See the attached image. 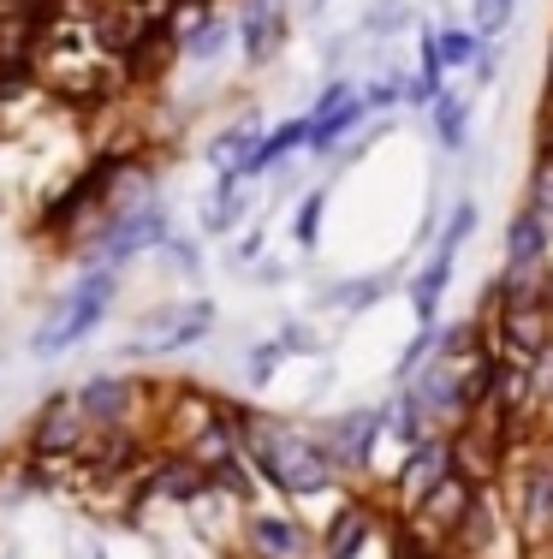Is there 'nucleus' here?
Wrapping results in <instances>:
<instances>
[{
	"mask_svg": "<svg viewBox=\"0 0 553 559\" xmlns=\"http://www.w3.org/2000/svg\"><path fill=\"white\" fill-rule=\"evenodd\" d=\"M304 143H310V114H298V119H286V126L262 131L256 150H250L232 173H239V179L250 185V179H262V173H274V167L286 162V155H292V150H304Z\"/></svg>",
	"mask_w": 553,
	"mask_h": 559,
	"instance_id": "ddd939ff",
	"label": "nucleus"
},
{
	"mask_svg": "<svg viewBox=\"0 0 553 559\" xmlns=\"http://www.w3.org/2000/svg\"><path fill=\"white\" fill-rule=\"evenodd\" d=\"M393 292V274H363V280H339V286H327V304L334 310H369L375 298H387Z\"/></svg>",
	"mask_w": 553,
	"mask_h": 559,
	"instance_id": "4be33fe9",
	"label": "nucleus"
},
{
	"mask_svg": "<svg viewBox=\"0 0 553 559\" xmlns=\"http://www.w3.org/2000/svg\"><path fill=\"white\" fill-rule=\"evenodd\" d=\"M477 221H482V215H477V203H458V209H453V221L441 226V245H434V250H446V257H458V245H465V238L477 233Z\"/></svg>",
	"mask_w": 553,
	"mask_h": 559,
	"instance_id": "bb28decb",
	"label": "nucleus"
},
{
	"mask_svg": "<svg viewBox=\"0 0 553 559\" xmlns=\"http://www.w3.org/2000/svg\"><path fill=\"white\" fill-rule=\"evenodd\" d=\"M0 12H31V19H55L60 0H0Z\"/></svg>",
	"mask_w": 553,
	"mask_h": 559,
	"instance_id": "c9c22d12",
	"label": "nucleus"
},
{
	"mask_svg": "<svg viewBox=\"0 0 553 559\" xmlns=\"http://www.w3.org/2000/svg\"><path fill=\"white\" fill-rule=\"evenodd\" d=\"M381 429H387V411H346V417H334L322 429V447L334 452L339 471H363Z\"/></svg>",
	"mask_w": 553,
	"mask_h": 559,
	"instance_id": "9b49d317",
	"label": "nucleus"
},
{
	"mask_svg": "<svg viewBox=\"0 0 553 559\" xmlns=\"http://www.w3.org/2000/svg\"><path fill=\"white\" fill-rule=\"evenodd\" d=\"M363 119H369V102H363V90H358V96H346L334 114H315V119H310V150L327 155L339 138H346V131H358Z\"/></svg>",
	"mask_w": 553,
	"mask_h": 559,
	"instance_id": "f3484780",
	"label": "nucleus"
},
{
	"mask_svg": "<svg viewBox=\"0 0 553 559\" xmlns=\"http://www.w3.org/2000/svg\"><path fill=\"white\" fill-rule=\"evenodd\" d=\"M346 96H358V84H346V78H334V84H327L322 96H315L310 119H315V114H334V108H339V102H346Z\"/></svg>",
	"mask_w": 553,
	"mask_h": 559,
	"instance_id": "f704fd0d",
	"label": "nucleus"
},
{
	"mask_svg": "<svg viewBox=\"0 0 553 559\" xmlns=\"http://www.w3.org/2000/svg\"><path fill=\"white\" fill-rule=\"evenodd\" d=\"M446 280H453V257H446V250H434L429 269L411 280V310H417V322H423V328H434V316H441V292H446Z\"/></svg>",
	"mask_w": 553,
	"mask_h": 559,
	"instance_id": "6ab92c4d",
	"label": "nucleus"
},
{
	"mask_svg": "<svg viewBox=\"0 0 553 559\" xmlns=\"http://www.w3.org/2000/svg\"><path fill=\"white\" fill-rule=\"evenodd\" d=\"M322 7H327V0H310V12H322Z\"/></svg>",
	"mask_w": 553,
	"mask_h": 559,
	"instance_id": "58836bf2",
	"label": "nucleus"
},
{
	"mask_svg": "<svg viewBox=\"0 0 553 559\" xmlns=\"http://www.w3.org/2000/svg\"><path fill=\"white\" fill-rule=\"evenodd\" d=\"M322 209H327V191H310L304 203H298V221H292V238L304 250H315V238H322Z\"/></svg>",
	"mask_w": 553,
	"mask_h": 559,
	"instance_id": "a878e982",
	"label": "nucleus"
},
{
	"mask_svg": "<svg viewBox=\"0 0 553 559\" xmlns=\"http://www.w3.org/2000/svg\"><path fill=\"white\" fill-rule=\"evenodd\" d=\"M429 131L441 150H465L470 138V102L458 96V90H441V96L429 102Z\"/></svg>",
	"mask_w": 553,
	"mask_h": 559,
	"instance_id": "dca6fc26",
	"label": "nucleus"
},
{
	"mask_svg": "<svg viewBox=\"0 0 553 559\" xmlns=\"http://www.w3.org/2000/svg\"><path fill=\"white\" fill-rule=\"evenodd\" d=\"M232 36H239V19H220V12H208L203 24H196V31H184L179 36V55L191 60V66H208L220 55V48L232 43Z\"/></svg>",
	"mask_w": 553,
	"mask_h": 559,
	"instance_id": "a211bd4d",
	"label": "nucleus"
},
{
	"mask_svg": "<svg viewBox=\"0 0 553 559\" xmlns=\"http://www.w3.org/2000/svg\"><path fill=\"white\" fill-rule=\"evenodd\" d=\"M387 423H393V435H399L405 447H411V441H423V435H429V405H423V393H417V388H405L399 399H393Z\"/></svg>",
	"mask_w": 553,
	"mask_h": 559,
	"instance_id": "5701e85b",
	"label": "nucleus"
},
{
	"mask_svg": "<svg viewBox=\"0 0 553 559\" xmlns=\"http://www.w3.org/2000/svg\"><path fill=\"white\" fill-rule=\"evenodd\" d=\"M363 102H369V114H375V108H393V102H405V78H381V84H369Z\"/></svg>",
	"mask_w": 553,
	"mask_h": 559,
	"instance_id": "2f4dec72",
	"label": "nucleus"
},
{
	"mask_svg": "<svg viewBox=\"0 0 553 559\" xmlns=\"http://www.w3.org/2000/svg\"><path fill=\"white\" fill-rule=\"evenodd\" d=\"M548 304H553V280H548Z\"/></svg>",
	"mask_w": 553,
	"mask_h": 559,
	"instance_id": "ea45409f",
	"label": "nucleus"
},
{
	"mask_svg": "<svg viewBox=\"0 0 553 559\" xmlns=\"http://www.w3.org/2000/svg\"><path fill=\"white\" fill-rule=\"evenodd\" d=\"M77 405L96 429H137V411L149 405V388L131 376H89L77 388Z\"/></svg>",
	"mask_w": 553,
	"mask_h": 559,
	"instance_id": "0eeeda50",
	"label": "nucleus"
},
{
	"mask_svg": "<svg viewBox=\"0 0 553 559\" xmlns=\"http://www.w3.org/2000/svg\"><path fill=\"white\" fill-rule=\"evenodd\" d=\"M0 215H7V197H0Z\"/></svg>",
	"mask_w": 553,
	"mask_h": 559,
	"instance_id": "a19ab883",
	"label": "nucleus"
},
{
	"mask_svg": "<svg viewBox=\"0 0 553 559\" xmlns=\"http://www.w3.org/2000/svg\"><path fill=\"white\" fill-rule=\"evenodd\" d=\"M477 495H482V488H477V483H470V476L453 464V471H446L441 483H434V488H423V495L411 500V530H417L423 542H429V536L453 542V530L465 524V512L477 506Z\"/></svg>",
	"mask_w": 553,
	"mask_h": 559,
	"instance_id": "423d86ee",
	"label": "nucleus"
},
{
	"mask_svg": "<svg viewBox=\"0 0 553 559\" xmlns=\"http://www.w3.org/2000/svg\"><path fill=\"white\" fill-rule=\"evenodd\" d=\"M512 12H518V0H477V12H470V19H477V36H500L512 24Z\"/></svg>",
	"mask_w": 553,
	"mask_h": 559,
	"instance_id": "c85d7f7f",
	"label": "nucleus"
},
{
	"mask_svg": "<svg viewBox=\"0 0 553 559\" xmlns=\"http://www.w3.org/2000/svg\"><path fill=\"white\" fill-rule=\"evenodd\" d=\"M446 471H453V441H441V435H423V441L405 447V464H399V476H393V495H399V500H417L423 488L441 483Z\"/></svg>",
	"mask_w": 553,
	"mask_h": 559,
	"instance_id": "f8f14e48",
	"label": "nucleus"
},
{
	"mask_svg": "<svg viewBox=\"0 0 553 559\" xmlns=\"http://www.w3.org/2000/svg\"><path fill=\"white\" fill-rule=\"evenodd\" d=\"M434 36H441V60H446V72H458V66H470V60L482 55L477 24H470V31H465V24H441Z\"/></svg>",
	"mask_w": 553,
	"mask_h": 559,
	"instance_id": "b1692460",
	"label": "nucleus"
},
{
	"mask_svg": "<svg viewBox=\"0 0 553 559\" xmlns=\"http://www.w3.org/2000/svg\"><path fill=\"white\" fill-rule=\"evenodd\" d=\"M167 262H173V274H203V250H196L191 245V238H173V233H167Z\"/></svg>",
	"mask_w": 553,
	"mask_h": 559,
	"instance_id": "7c9ffc66",
	"label": "nucleus"
},
{
	"mask_svg": "<svg viewBox=\"0 0 553 559\" xmlns=\"http://www.w3.org/2000/svg\"><path fill=\"white\" fill-rule=\"evenodd\" d=\"M280 364H286V345H280V334H274V340L250 345V357H244V381H250V388H268Z\"/></svg>",
	"mask_w": 553,
	"mask_h": 559,
	"instance_id": "393cba45",
	"label": "nucleus"
},
{
	"mask_svg": "<svg viewBox=\"0 0 553 559\" xmlns=\"http://www.w3.org/2000/svg\"><path fill=\"white\" fill-rule=\"evenodd\" d=\"M518 518H524V536L530 542L553 536V459L548 452L524 471V483H518Z\"/></svg>",
	"mask_w": 553,
	"mask_h": 559,
	"instance_id": "4468645a",
	"label": "nucleus"
},
{
	"mask_svg": "<svg viewBox=\"0 0 553 559\" xmlns=\"http://www.w3.org/2000/svg\"><path fill=\"white\" fill-rule=\"evenodd\" d=\"M494 66H500V55H494V48H489V43H482V55H477V60H470V72H477V84H482V90H489V84H494Z\"/></svg>",
	"mask_w": 553,
	"mask_h": 559,
	"instance_id": "e433bc0d",
	"label": "nucleus"
},
{
	"mask_svg": "<svg viewBox=\"0 0 553 559\" xmlns=\"http://www.w3.org/2000/svg\"><path fill=\"white\" fill-rule=\"evenodd\" d=\"M286 48V0H244L239 12V55L250 72H262Z\"/></svg>",
	"mask_w": 553,
	"mask_h": 559,
	"instance_id": "9d476101",
	"label": "nucleus"
},
{
	"mask_svg": "<svg viewBox=\"0 0 553 559\" xmlns=\"http://www.w3.org/2000/svg\"><path fill=\"white\" fill-rule=\"evenodd\" d=\"M244 548H250V559H322V542L286 512H250Z\"/></svg>",
	"mask_w": 553,
	"mask_h": 559,
	"instance_id": "1a4fd4ad",
	"label": "nucleus"
},
{
	"mask_svg": "<svg viewBox=\"0 0 553 559\" xmlns=\"http://www.w3.org/2000/svg\"><path fill=\"white\" fill-rule=\"evenodd\" d=\"M530 209L553 226V155H542L536 173H530Z\"/></svg>",
	"mask_w": 553,
	"mask_h": 559,
	"instance_id": "cd10ccee",
	"label": "nucleus"
},
{
	"mask_svg": "<svg viewBox=\"0 0 553 559\" xmlns=\"http://www.w3.org/2000/svg\"><path fill=\"white\" fill-rule=\"evenodd\" d=\"M113 292H120V269H108V262H89V269L72 280V292H60V298L48 304V322L31 334V357H65L72 345H84V340L101 328Z\"/></svg>",
	"mask_w": 553,
	"mask_h": 559,
	"instance_id": "f03ea898",
	"label": "nucleus"
},
{
	"mask_svg": "<svg viewBox=\"0 0 553 559\" xmlns=\"http://www.w3.org/2000/svg\"><path fill=\"white\" fill-rule=\"evenodd\" d=\"M256 250H262V233H256V226H250V233L239 238V250H232V262H250V257H256Z\"/></svg>",
	"mask_w": 553,
	"mask_h": 559,
	"instance_id": "4c0bfd02",
	"label": "nucleus"
},
{
	"mask_svg": "<svg viewBox=\"0 0 553 559\" xmlns=\"http://www.w3.org/2000/svg\"><path fill=\"white\" fill-rule=\"evenodd\" d=\"M280 345H286V357H304V352H315V334L304 322H286L280 328Z\"/></svg>",
	"mask_w": 553,
	"mask_h": 559,
	"instance_id": "72a5a7b5",
	"label": "nucleus"
},
{
	"mask_svg": "<svg viewBox=\"0 0 553 559\" xmlns=\"http://www.w3.org/2000/svg\"><path fill=\"white\" fill-rule=\"evenodd\" d=\"M239 441H244V459L256 464L262 483L280 488V495H292V500L327 495V488L346 476L334 464V452L322 447V435H298V429H286V423H274V417H256V411L239 417Z\"/></svg>",
	"mask_w": 553,
	"mask_h": 559,
	"instance_id": "f257e3e1",
	"label": "nucleus"
},
{
	"mask_svg": "<svg viewBox=\"0 0 553 559\" xmlns=\"http://www.w3.org/2000/svg\"><path fill=\"white\" fill-rule=\"evenodd\" d=\"M173 221H167L161 197H137V203H120L96 233L84 238V262H108V269H125V262L149 257V250L167 245Z\"/></svg>",
	"mask_w": 553,
	"mask_h": 559,
	"instance_id": "7ed1b4c3",
	"label": "nucleus"
},
{
	"mask_svg": "<svg viewBox=\"0 0 553 559\" xmlns=\"http://www.w3.org/2000/svg\"><path fill=\"white\" fill-rule=\"evenodd\" d=\"M89 441H96V423L84 417V405H77V393H55L43 411H36V429H31V447L36 459H65L77 464L89 452Z\"/></svg>",
	"mask_w": 553,
	"mask_h": 559,
	"instance_id": "39448f33",
	"label": "nucleus"
},
{
	"mask_svg": "<svg viewBox=\"0 0 553 559\" xmlns=\"http://www.w3.org/2000/svg\"><path fill=\"white\" fill-rule=\"evenodd\" d=\"M369 536H375V506L346 500L334 512V524L322 530V559H358L369 548Z\"/></svg>",
	"mask_w": 553,
	"mask_h": 559,
	"instance_id": "2eb2a0df",
	"label": "nucleus"
},
{
	"mask_svg": "<svg viewBox=\"0 0 553 559\" xmlns=\"http://www.w3.org/2000/svg\"><path fill=\"white\" fill-rule=\"evenodd\" d=\"M215 328V304L208 298H191V304H167L155 310L137 334L125 340V357H167V352H191L196 340H208Z\"/></svg>",
	"mask_w": 553,
	"mask_h": 559,
	"instance_id": "20e7f679",
	"label": "nucleus"
},
{
	"mask_svg": "<svg viewBox=\"0 0 553 559\" xmlns=\"http://www.w3.org/2000/svg\"><path fill=\"white\" fill-rule=\"evenodd\" d=\"M256 138H262V119L256 114H244V119H232L227 131H215V143H208V162H215V173H232L244 162L250 150H256Z\"/></svg>",
	"mask_w": 553,
	"mask_h": 559,
	"instance_id": "aec40b11",
	"label": "nucleus"
},
{
	"mask_svg": "<svg viewBox=\"0 0 553 559\" xmlns=\"http://www.w3.org/2000/svg\"><path fill=\"white\" fill-rule=\"evenodd\" d=\"M405 24V0H375V12L363 19V36H393Z\"/></svg>",
	"mask_w": 553,
	"mask_h": 559,
	"instance_id": "c756f323",
	"label": "nucleus"
},
{
	"mask_svg": "<svg viewBox=\"0 0 553 559\" xmlns=\"http://www.w3.org/2000/svg\"><path fill=\"white\" fill-rule=\"evenodd\" d=\"M239 221H244V179L239 173H220L215 197H208V209H203V226L208 233H232Z\"/></svg>",
	"mask_w": 553,
	"mask_h": 559,
	"instance_id": "412c9836",
	"label": "nucleus"
},
{
	"mask_svg": "<svg viewBox=\"0 0 553 559\" xmlns=\"http://www.w3.org/2000/svg\"><path fill=\"white\" fill-rule=\"evenodd\" d=\"M137 495L143 500H167V506H196V500L215 495V483H208V471L196 459H184V452H161V459H149Z\"/></svg>",
	"mask_w": 553,
	"mask_h": 559,
	"instance_id": "6e6552de",
	"label": "nucleus"
},
{
	"mask_svg": "<svg viewBox=\"0 0 553 559\" xmlns=\"http://www.w3.org/2000/svg\"><path fill=\"white\" fill-rule=\"evenodd\" d=\"M393 559H441V554H429V542L417 536V530H399V536H393Z\"/></svg>",
	"mask_w": 553,
	"mask_h": 559,
	"instance_id": "473e14b6",
	"label": "nucleus"
}]
</instances>
